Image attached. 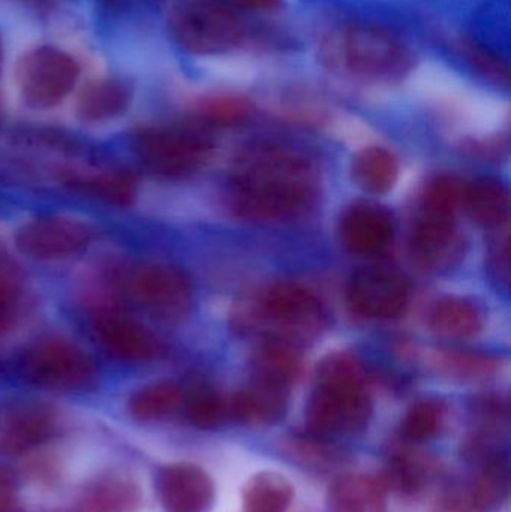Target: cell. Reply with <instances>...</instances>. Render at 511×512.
<instances>
[{"label": "cell", "instance_id": "cell-1", "mask_svg": "<svg viewBox=\"0 0 511 512\" xmlns=\"http://www.w3.org/2000/svg\"><path fill=\"white\" fill-rule=\"evenodd\" d=\"M318 191L320 174L308 156L288 147L258 146L234 161L228 200L239 218L275 224L306 215Z\"/></svg>", "mask_w": 511, "mask_h": 512}, {"label": "cell", "instance_id": "cell-2", "mask_svg": "<svg viewBox=\"0 0 511 512\" xmlns=\"http://www.w3.org/2000/svg\"><path fill=\"white\" fill-rule=\"evenodd\" d=\"M372 415L365 366L356 355L336 352L321 361L306 405V430L323 439L363 432Z\"/></svg>", "mask_w": 511, "mask_h": 512}, {"label": "cell", "instance_id": "cell-3", "mask_svg": "<svg viewBox=\"0 0 511 512\" xmlns=\"http://www.w3.org/2000/svg\"><path fill=\"white\" fill-rule=\"evenodd\" d=\"M318 60L339 77L369 84L404 81L414 68V56L395 36L378 27H338L324 35Z\"/></svg>", "mask_w": 511, "mask_h": 512}, {"label": "cell", "instance_id": "cell-4", "mask_svg": "<svg viewBox=\"0 0 511 512\" xmlns=\"http://www.w3.org/2000/svg\"><path fill=\"white\" fill-rule=\"evenodd\" d=\"M171 36L195 56H221L245 38L240 18L221 0H174L168 12Z\"/></svg>", "mask_w": 511, "mask_h": 512}, {"label": "cell", "instance_id": "cell-5", "mask_svg": "<svg viewBox=\"0 0 511 512\" xmlns=\"http://www.w3.org/2000/svg\"><path fill=\"white\" fill-rule=\"evenodd\" d=\"M249 327L266 339L299 346L326 325V312L317 295L296 283H276L267 288L251 310Z\"/></svg>", "mask_w": 511, "mask_h": 512}, {"label": "cell", "instance_id": "cell-6", "mask_svg": "<svg viewBox=\"0 0 511 512\" xmlns=\"http://www.w3.org/2000/svg\"><path fill=\"white\" fill-rule=\"evenodd\" d=\"M80 66L74 57L51 45L33 48L15 66V83L23 101L35 110L59 105L74 90Z\"/></svg>", "mask_w": 511, "mask_h": 512}, {"label": "cell", "instance_id": "cell-7", "mask_svg": "<svg viewBox=\"0 0 511 512\" xmlns=\"http://www.w3.org/2000/svg\"><path fill=\"white\" fill-rule=\"evenodd\" d=\"M20 367L30 384L47 390H84L96 378L92 358L80 346L60 337L35 343L24 352Z\"/></svg>", "mask_w": 511, "mask_h": 512}, {"label": "cell", "instance_id": "cell-8", "mask_svg": "<svg viewBox=\"0 0 511 512\" xmlns=\"http://www.w3.org/2000/svg\"><path fill=\"white\" fill-rule=\"evenodd\" d=\"M132 147L147 170L165 177L197 173L209 162L213 150L201 135L168 128L138 129Z\"/></svg>", "mask_w": 511, "mask_h": 512}, {"label": "cell", "instance_id": "cell-9", "mask_svg": "<svg viewBox=\"0 0 511 512\" xmlns=\"http://www.w3.org/2000/svg\"><path fill=\"white\" fill-rule=\"evenodd\" d=\"M125 289L132 300L165 321H177L191 309L192 288L188 277L168 264L135 265L126 273Z\"/></svg>", "mask_w": 511, "mask_h": 512}, {"label": "cell", "instance_id": "cell-10", "mask_svg": "<svg viewBox=\"0 0 511 512\" xmlns=\"http://www.w3.org/2000/svg\"><path fill=\"white\" fill-rule=\"evenodd\" d=\"M410 300V285L405 277L387 268H365L353 274L347 285V303L360 318L374 321L396 319Z\"/></svg>", "mask_w": 511, "mask_h": 512}, {"label": "cell", "instance_id": "cell-11", "mask_svg": "<svg viewBox=\"0 0 511 512\" xmlns=\"http://www.w3.org/2000/svg\"><path fill=\"white\" fill-rule=\"evenodd\" d=\"M57 432V414L36 400H12L0 405V456L32 453Z\"/></svg>", "mask_w": 511, "mask_h": 512}, {"label": "cell", "instance_id": "cell-12", "mask_svg": "<svg viewBox=\"0 0 511 512\" xmlns=\"http://www.w3.org/2000/svg\"><path fill=\"white\" fill-rule=\"evenodd\" d=\"M92 240L93 230L89 225L62 216L33 219L15 234L18 251L39 261H56L80 254Z\"/></svg>", "mask_w": 511, "mask_h": 512}, {"label": "cell", "instance_id": "cell-13", "mask_svg": "<svg viewBox=\"0 0 511 512\" xmlns=\"http://www.w3.org/2000/svg\"><path fill=\"white\" fill-rule=\"evenodd\" d=\"M510 471L506 460L474 466V474L438 496L432 512H492L509 498Z\"/></svg>", "mask_w": 511, "mask_h": 512}, {"label": "cell", "instance_id": "cell-14", "mask_svg": "<svg viewBox=\"0 0 511 512\" xmlns=\"http://www.w3.org/2000/svg\"><path fill=\"white\" fill-rule=\"evenodd\" d=\"M411 256L423 270L431 273L452 270L464 258V237L456 218L420 212L411 231Z\"/></svg>", "mask_w": 511, "mask_h": 512}, {"label": "cell", "instance_id": "cell-15", "mask_svg": "<svg viewBox=\"0 0 511 512\" xmlns=\"http://www.w3.org/2000/svg\"><path fill=\"white\" fill-rule=\"evenodd\" d=\"M93 336L110 357L125 363H150L165 354L164 343L155 334L123 313H99Z\"/></svg>", "mask_w": 511, "mask_h": 512}, {"label": "cell", "instance_id": "cell-16", "mask_svg": "<svg viewBox=\"0 0 511 512\" xmlns=\"http://www.w3.org/2000/svg\"><path fill=\"white\" fill-rule=\"evenodd\" d=\"M156 493L165 512H209L215 486L200 466L174 463L159 471Z\"/></svg>", "mask_w": 511, "mask_h": 512}, {"label": "cell", "instance_id": "cell-17", "mask_svg": "<svg viewBox=\"0 0 511 512\" xmlns=\"http://www.w3.org/2000/svg\"><path fill=\"white\" fill-rule=\"evenodd\" d=\"M393 216L380 204L360 201L347 207L339 221V236L348 252L360 256L383 254L393 240Z\"/></svg>", "mask_w": 511, "mask_h": 512}, {"label": "cell", "instance_id": "cell-18", "mask_svg": "<svg viewBox=\"0 0 511 512\" xmlns=\"http://www.w3.org/2000/svg\"><path fill=\"white\" fill-rule=\"evenodd\" d=\"M288 388L254 376L243 390L230 397V418L257 426L276 423L287 411Z\"/></svg>", "mask_w": 511, "mask_h": 512}, {"label": "cell", "instance_id": "cell-19", "mask_svg": "<svg viewBox=\"0 0 511 512\" xmlns=\"http://www.w3.org/2000/svg\"><path fill=\"white\" fill-rule=\"evenodd\" d=\"M437 472V463L431 457L414 450V445L399 441L390 451L381 483L398 495L410 498L425 492Z\"/></svg>", "mask_w": 511, "mask_h": 512}, {"label": "cell", "instance_id": "cell-20", "mask_svg": "<svg viewBox=\"0 0 511 512\" xmlns=\"http://www.w3.org/2000/svg\"><path fill=\"white\" fill-rule=\"evenodd\" d=\"M329 512H386V487L365 474H345L336 478L327 493Z\"/></svg>", "mask_w": 511, "mask_h": 512}, {"label": "cell", "instance_id": "cell-21", "mask_svg": "<svg viewBox=\"0 0 511 512\" xmlns=\"http://www.w3.org/2000/svg\"><path fill=\"white\" fill-rule=\"evenodd\" d=\"M462 209L471 221L486 230H501L510 218V195L495 179H479L465 185Z\"/></svg>", "mask_w": 511, "mask_h": 512}, {"label": "cell", "instance_id": "cell-22", "mask_svg": "<svg viewBox=\"0 0 511 512\" xmlns=\"http://www.w3.org/2000/svg\"><path fill=\"white\" fill-rule=\"evenodd\" d=\"M131 92L125 84L101 80L87 84L77 98L75 111L83 122L102 123L122 116L128 110Z\"/></svg>", "mask_w": 511, "mask_h": 512}, {"label": "cell", "instance_id": "cell-23", "mask_svg": "<svg viewBox=\"0 0 511 512\" xmlns=\"http://www.w3.org/2000/svg\"><path fill=\"white\" fill-rule=\"evenodd\" d=\"M141 492L128 478L107 477L90 484L72 512H137Z\"/></svg>", "mask_w": 511, "mask_h": 512}, {"label": "cell", "instance_id": "cell-24", "mask_svg": "<svg viewBox=\"0 0 511 512\" xmlns=\"http://www.w3.org/2000/svg\"><path fill=\"white\" fill-rule=\"evenodd\" d=\"M254 376L290 387L303 369L299 346L284 340L266 339L252 358Z\"/></svg>", "mask_w": 511, "mask_h": 512}, {"label": "cell", "instance_id": "cell-25", "mask_svg": "<svg viewBox=\"0 0 511 512\" xmlns=\"http://www.w3.org/2000/svg\"><path fill=\"white\" fill-rule=\"evenodd\" d=\"M429 328L446 339H468L482 330V313L464 298H444L429 312Z\"/></svg>", "mask_w": 511, "mask_h": 512}, {"label": "cell", "instance_id": "cell-26", "mask_svg": "<svg viewBox=\"0 0 511 512\" xmlns=\"http://www.w3.org/2000/svg\"><path fill=\"white\" fill-rule=\"evenodd\" d=\"M354 182L369 194H386L398 180V159L383 147L360 150L351 165Z\"/></svg>", "mask_w": 511, "mask_h": 512}, {"label": "cell", "instance_id": "cell-27", "mask_svg": "<svg viewBox=\"0 0 511 512\" xmlns=\"http://www.w3.org/2000/svg\"><path fill=\"white\" fill-rule=\"evenodd\" d=\"M185 393L174 382H158L135 391L129 399V414L138 421H159L185 405Z\"/></svg>", "mask_w": 511, "mask_h": 512}, {"label": "cell", "instance_id": "cell-28", "mask_svg": "<svg viewBox=\"0 0 511 512\" xmlns=\"http://www.w3.org/2000/svg\"><path fill=\"white\" fill-rule=\"evenodd\" d=\"M294 490L282 475L261 472L243 490V512H287Z\"/></svg>", "mask_w": 511, "mask_h": 512}, {"label": "cell", "instance_id": "cell-29", "mask_svg": "<svg viewBox=\"0 0 511 512\" xmlns=\"http://www.w3.org/2000/svg\"><path fill=\"white\" fill-rule=\"evenodd\" d=\"M68 185L114 206H128L135 197L137 180L126 171H101L93 174H72Z\"/></svg>", "mask_w": 511, "mask_h": 512}, {"label": "cell", "instance_id": "cell-30", "mask_svg": "<svg viewBox=\"0 0 511 512\" xmlns=\"http://www.w3.org/2000/svg\"><path fill=\"white\" fill-rule=\"evenodd\" d=\"M446 417L447 408L441 400L425 399L414 403L402 418L401 441L410 445L434 441L443 432Z\"/></svg>", "mask_w": 511, "mask_h": 512}, {"label": "cell", "instance_id": "cell-31", "mask_svg": "<svg viewBox=\"0 0 511 512\" xmlns=\"http://www.w3.org/2000/svg\"><path fill=\"white\" fill-rule=\"evenodd\" d=\"M438 370L461 382H480L500 372V360L488 354L471 351H446L437 357Z\"/></svg>", "mask_w": 511, "mask_h": 512}, {"label": "cell", "instance_id": "cell-32", "mask_svg": "<svg viewBox=\"0 0 511 512\" xmlns=\"http://www.w3.org/2000/svg\"><path fill=\"white\" fill-rule=\"evenodd\" d=\"M284 453L294 463L311 471H332L345 462L344 453L330 445L329 439L318 438L311 433L285 442Z\"/></svg>", "mask_w": 511, "mask_h": 512}, {"label": "cell", "instance_id": "cell-33", "mask_svg": "<svg viewBox=\"0 0 511 512\" xmlns=\"http://www.w3.org/2000/svg\"><path fill=\"white\" fill-rule=\"evenodd\" d=\"M183 406L189 423L198 429H216L230 418V397L207 388L186 397Z\"/></svg>", "mask_w": 511, "mask_h": 512}, {"label": "cell", "instance_id": "cell-34", "mask_svg": "<svg viewBox=\"0 0 511 512\" xmlns=\"http://www.w3.org/2000/svg\"><path fill=\"white\" fill-rule=\"evenodd\" d=\"M465 185V180L449 174L435 177L423 192L420 212L456 218V212L462 207Z\"/></svg>", "mask_w": 511, "mask_h": 512}, {"label": "cell", "instance_id": "cell-35", "mask_svg": "<svg viewBox=\"0 0 511 512\" xmlns=\"http://www.w3.org/2000/svg\"><path fill=\"white\" fill-rule=\"evenodd\" d=\"M197 110L203 120L210 125L231 128L245 123L252 116L254 108L243 96L222 93L201 99Z\"/></svg>", "mask_w": 511, "mask_h": 512}, {"label": "cell", "instance_id": "cell-36", "mask_svg": "<svg viewBox=\"0 0 511 512\" xmlns=\"http://www.w3.org/2000/svg\"><path fill=\"white\" fill-rule=\"evenodd\" d=\"M461 56L465 62L482 75L485 80L497 84V86L507 87L510 84V68L509 63L500 56V54L492 51L486 45L480 44L470 38H462L458 44Z\"/></svg>", "mask_w": 511, "mask_h": 512}, {"label": "cell", "instance_id": "cell-37", "mask_svg": "<svg viewBox=\"0 0 511 512\" xmlns=\"http://www.w3.org/2000/svg\"><path fill=\"white\" fill-rule=\"evenodd\" d=\"M20 303V289L14 273L0 264V336L14 324Z\"/></svg>", "mask_w": 511, "mask_h": 512}, {"label": "cell", "instance_id": "cell-38", "mask_svg": "<svg viewBox=\"0 0 511 512\" xmlns=\"http://www.w3.org/2000/svg\"><path fill=\"white\" fill-rule=\"evenodd\" d=\"M489 273L492 280L501 288H509L510 285V239L509 236L500 237L489 252Z\"/></svg>", "mask_w": 511, "mask_h": 512}, {"label": "cell", "instance_id": "cell-39", "mask_svg": "<svg viewBox=\"0 0 511 512\" xmlns=\"http://www.w3.org/2000/svg\"><path fill=\"white\" fill-rule=\"evenodd\" d=\"M231 2L252 12H276L285 5V0H231Z\"/></svg>", "mask_w": 511, "mask_h": 512}, {"label": "cell", "instance_id": "cell-40", "mask_svg": "<svg viewBox=\"0 0 511 512\" xmlns=\"http://www.w3.org/2000/svg\"><path fill=\"white\" fill-rule=\"evenodd\" d=\"M14 495V480L5 471H0V505L14 504Z\"/></svg>", "mask_w": 511, "mask_h": 512}, {"label": "cell", "instance_id": "cell-41", "mask_svg": "<svg viewBox=\"0 0 511 512\" xmlns=\"http://www.w3.org/2000/svg\"><path fill=\"white\" fill-rule=\"evenodd\" d=\"M0 512H18L14 504L0 505Z\"/></svg>", "mask_w": 511, "mask_h": 512}]
</instances>
